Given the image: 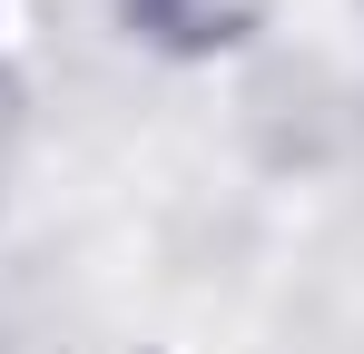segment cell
I'll return each instance as SVG.
<instances>
[{
    "instance_id": "cell-1",
    "label": "cell",
    "mask_w": 364,
    "mask_h": 354,
    "mask_svg": "<svg viewBox=\"0 0 364 354\" xmlns=\"http://www.w3.org/2000/svg\"><path fill=\"white\" fill-rule=\"evenodd\" d=\"M119 20L128 40H148L168 59H217L256 30V0H119Z\"/></svg>"
}]
</instances>
